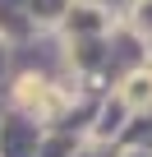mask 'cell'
Wrapping results in <instances>:
<instances>
[{
    "instance_id": "cell-1",
    "label": "cell",
    "mask_w": 152,
    "mask_h": 157,
    "mask_svg": "<svg viewBox=\"0 0 152 157\" xmlns=\"http://www.w3.org/2000/svg\"><path fill=\"white\" fill-rule=\"evenodd\" d=\"M124 97H129V102H147V97H152V74H134Z\"/></svg>"
}]
</instances>
